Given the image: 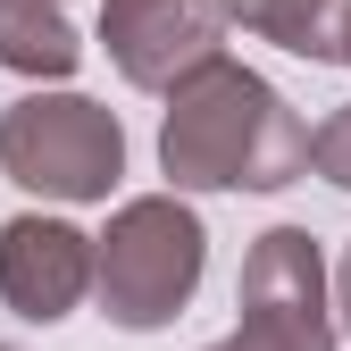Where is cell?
Segmentation results:
<instances>
[{
  "instance_id": "obj_1",
  "label": "cell",
  "mask_w": 351,
  "mask_h": 351,
  "mask_svg": "<svg viewBox=\"0 0 351 351\" xmlns=\"http://www.w3.org/2000/svg\"><path fill=\"white\" fill-rule=\"evenodd\" d=\"M159 167L176 176V193H276L310 176V125L268 75L217 51L167 93Z\"/></svg>"
},
{
  "instance_id": "obj_2",
  "label": "cell",
  "mask_w": 351,
  "mask_h": 351,
  "mask_svg": "<svg viewBox=\"0 0 351 351\" xmlns=\"http://www.w3.org/2000/svg\"><path fill=\"white\" fill-rule=\"evenodd\" d=\"M201 268H209V226L193 217V201L134 193L101 234V276H93L101 318L125 326V335H151L167 318H184Z\"/></svg>"
},
{
  "instance_id": "obj_3",
  "label": "cell",
  "mask_w": 351,
  "mask_h": 351,
  "mask_svg": "<svg viewBox=\"0 0 351 351\" xmlns=\"http://www.w3.org/2000/svg\"><path fill=\"white\" fill-rule=\"evenodd\" d=\"M0 176L42 201H109L125 176V125L84 93H25L0 109Z\"/></svg>"
},
{
  "instance_id": "obj_4",
  "label": "cell",
  "mask_w": 351,
  "mask_h": 351,
  "mask_svg": "<svg viewBox=\"0 0 351 351\" xmlns=\"http://www.w3.org/2000/svg\"><path fill=\"white\" fill-rule=\"evenodd\" d=\"M243 326L209 351H335V310H326V259L310 226H268L243 251L234 285Z\"/></svg>"
},
{
  "instance_id": "obj_5",
  "label": "cell",
  "mask_w": 351,
  "mask_h": 351,
  "mask_svg": "<svg viewBox=\"0 0 351 351\" xmlns=\"http://www.w3.org/2000/svg\"><path fill=\"white\" fill-rule=\"evenodd\" d=\"M226 0H101V42L134 93H176L193 67L217 59Z\"/></svg>"
},
{
  "instance_id": "obj_6",
  "label": "cell",
  "mask_w": 351,
  "mask_h": 351,
  "mask_svg": "<svg viewBox=\"0 0 351 351\" xmlns=\"http://www.w3.org/2000/svg\"><path fill=\"white\" fill-rule=\"evenodd\" d=\"M101 276V234L67 217H9L0 226V301L34 326H59Z\"/></svg>"
},
{
  "instance_id": "obj_7",
  "label": "cell",
  "mask_w": 351,
  "mask_h": 351,
  "mask_svg": "<svg viewBox=\"0 0 351 351\" xmlns=\"http://www.w3.org/2000/svg\"><path fill=\"white\" fill-rule=\"evenodd\" d=\"M75 59H84V42L67 25V0H0V67L59 84L75 75Z\"/></svg>"
},
{
  "instance_id": "obj_8",
  "label": "cell",
  "mask_w": 351,
  "mask_h": 351,
  "mask_svg": "<svg viewBox=\"0 0 351 351\" xmlns=\"http://www.w3.org/2000/svg\"><path fill=\"white\" fill-rule=\"evenodd\" d=\"M226 17L259 42H276V51H293V59H335L343 0H226Z\"/></svg>"
},
{
  "instance_id": "obj_9",
  "label": "cell",
  "mask_w": 351,
  "mask_h": 351,
  "mask_svg": "<svg viewBox=\"0 0 351 351\" xmlns=\"http://www.w3.org/2000/svg\"><path fill=\"white\" fill-rule=\"evenodd\" d=\"M310 167L326 176L335 193H351V109H335L318 134H310Z\"/></svg>"
},
{
  "instance_id": "obj_10",
  "label": "cell",
  "mask_w": 351,
  "mask_h": 351,
  "mask_svg": "<svg viewBox=\"0 0 351 351\" xmlns=\"http://www.w3.org/2000/svg\"><path fill=\"white\" fill-rule=\"evenodd\" d=\"M335 318L351 326V251H343V268H335Z\"/></svg>"
},
{
  "instance_id": "obj_11",
  "label": "cell",
  "mask_w": 351,
  "mask_h": 351,
  "mask_svg": "<svg viewBox=\"0 0 351 351\" xmlns=\"http://www.w3.org/2000/svg\"><path fill=\"white\" fill-rule=\"evenodd\" d=\"M335 59L351 67V0H343V34H335Z\"/></svg>"
},
{
  "instance_id": "obj_12",
  "label": "cell",
  "mask_w": 351,
  "mask_h": 351,
  "mask_svg": "<svg viewBox=\"0 0 351 351\" xmlns=\"http://www.w3.org/2000/svg\"><path fill=\"white\" fill-rule=\"evenodd\" d=\"M0 351H17V343H0Z\"/></svg>"
}]
</instances>
